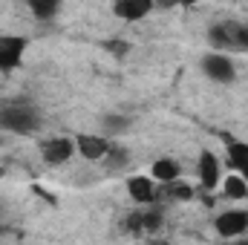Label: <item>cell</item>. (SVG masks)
Instances as JSON below:
<instances>
[{
  "mask_svg": "<svg viewBox=\"0 0 248 245\" xmlns=\"http://www.w3.org/2000/svg\"><path fill=\"white\" fill-rule=\"evenodd\" d=\"M41 124H44V119H41L38 107L26 98L0 104V130H9L15 136H35L41 130Z\"/></svg>",
  "mask_w": 248,
  "mask_h": 245,
  "instance_id": "6da1fadb",
  "label": "cell"
},
{
  "mask_svg": "<svg viewBox=\"0 0 248 245\" xmlns=\"http://www.w3.org/2000/svg\"><path fill=\"white\" fill-rule=\"evenodd\" d=\"M208 41L217 52H248V23L222 20L208 29Z\"/></svg>",
  "mask_w": 248,
  "mask_h": 245,
  "instance_id": "7a4b0ae2",
  "label": "cell"
},
{
  "mask_svg": "<svg viewBox=\"0 0 248 245\" xmlns=\"http://www.w3.org/2000/svg\"><path fill=\"white\" fill-rule=\"evenodd\" d=\"M202 72L217 84H231L237 78V66L228 58V52H217V49L202 58Z\"/></svg>",
  "mask_w": 248,
  "mask_h": 245,
  "instance_id": "3957f363",
  "label": "cell"
},
{
  "mask_svg": "<svg viewBox=\"0 0 248 245\" xmlns=\"http://www.w3.org/2000/svg\"><path fill=\"white\" fill-rule=\"evenodd\" d=\"M110 136L104 133H78L75 136V153L87 162H101L110 150Z\"/></svg>",
  "mask_w": 248,
  "mask_h": 245,
  "instance_id": "277c9868",
  "label": "cell"
},
{
  "mask_svg": "<svg viewBox=\"0 0 248 245\" xmlns=\"http://www.w3.org/2000/svg\"><path fill=\"white\" fill-rule=\"evenodd\" d=\"M72 156H75V138L55 136V138L41 141V159H44L49 168H61V165H66Z\"/></svg>",
  "mask_w": 248,
  "mask_h": 245,
  "instance_id": "5b68a950",
  "label": "cell"
},
{
  "mask_svg": "<svg viewBox=\"0 0 248 245\" xmlns=\"http://www.w3.org/2000/svg\"><path fill=\"white\" fill-rule=\"evenodd\" d=\"M196 176H199L202 190H217V187H219V182H222V165H219V159H217L214 150H202V153H199Z\"/></svg>",
  "mask_w": 248,
  "mask_h": 245,
  "instance_id": "8992f818",
  "label": "cell"
},
{
  "mask_svg": "<svg viewBox=\"0 0 248 245\" xmlns=\"http://www.w3.org/2000/svg\"><path fill=\"white\" fill-rule=\"evenodd\" d=\"M214 225H217V234L225 237V240H231V237H243V234L248 231V211L246 208L222 211V214L214 219Z\"/></svg>",
  "mask_w": 248,
  "mask_h": 245,
  "instance_id": "52a82bcc",
  "label": "cell"
},
{
  "mask_svg": "<svg viewBox=\"0 0 248 245\" xmlns=\"http://www.w3.org/2000/svg\"><path fill=\"white\" fill-rule=\"evenodd\" d=\"M26 38H17V35H0V72H9V69H17L23 55H26Z\"/></svg>",
  "mask_w": 248,
  "mask_h": 245,
  "instance_id": "ba28073f",
  "label": "cell"
},
{
  "mask_svg": "<svg viewBox=\"0 0 248 245\" xmlns=\"http://www.w3.org/2000/svg\"><path fill=\"white\" fill-rule=\"evenodd\" d=\"M127 193H130V199L139 202V205H153L156 196H159L156 179H153V176H130V179H127Z\"/></svg>",
  "mask_w": 248,
  "mask_h": 245,
  "instance_id": "9c48e42d",
  "label": "cell"
},
{
  "mask_svg": "<svg viewBox=\"0 0 248 245\" xmlns=\"http://www.w3.org/2000/svg\"><path fill=\"white\" fill-rule=\"evenodd\" d=\"M150 9H153V0H116V6H113L116 17H122L127 23H136V20L147 17Z\"/></svg>",
  "mask_w": 248,
  "mask_h": 245,
  "instance_id": "30bf717a",
  "label": "cell"
},
{
  "mask_svg": "<svg viewBox=\"0 0 248 245\" xmlns=\"http://www.w3.org/2000/svg\"><path fill=\"white\" fill-rule=\"evenodd\" d=\"M225 138V153H228V165L231 170L243 173L248 168V141H240V138H231V136H222Z\"/></svg>",
  "mask_w": 248,
  "mask_h": 245,
  "instance_id": "8fae6325",
  "label": "cell"
},
{
  "mask_svg": "<svg viewBox=\"0 0 248 245\" xmlns=\"http://www.w3.org/2000/svg\"><path fill=\"white\" fill-rule=\"evenodd\" d=\"M150 176H153L159 184L173 182V179H179V176H182V165H179L176 159H170V156H162V159H156V162H153Z\"/></svg>",
  "mask_w": 248,
  "mask_h": 245,
  "instance_id": "7c38bea8",
  "label": "cell"
},
{
  "mask_svg": "<svg viewBox=\"0 0 248 245\" xmlns=\"http://www.w3.org/2000/svg\"><path fill=\"white\" fill-rule=\"evenodd\" d=\"M222 193L228 196V199H248V182L243 173H237L234 170V176H222Z\"/></svg>",
  "mask_w": 248,
  "mask_h": 245,
  "instance_id": "4fadbf2b",
  "label": "cell"
},
{
  "mask_svg": "<svg viewBox=\"0 0 248 245\" xmlns=\"http://www.w3.org/2000/svg\"><path fill=\"white\" fill-rule=\"evenodd\" d=\"M127 127H130V116H124V113H104L101 116L104 136H122V133H127Z\"/></svg>",
  "mask_w": 248,
  "mask_h": 245,
  "instance_id": "5bb4252c",
  "label": "cell"
},
{
  "mask_svg": "<svg viewBox=\"0 0 248 245\" xmlns=\"http://www.w3.org/2000/svg\"><path fill=\"white\" fill-rule=\"evenodd\" d=\"M159 193H162L165 199H173V202H187V199H193V187L182 182V176L173 179V182H165Z\"/></svg>",
  "mask_w": 248,
  "mask_h": 245,
  "instance_id": "9a60e30c",
  "label": "cell"
},
{
  "mask_svg": "<svg viewBox=\"0 0 248 245\" xmlns=\"http://www.w3.org/2000/svg\"><path fill=\"white\" fill-rule=\"evenodd\" d=\"M26 3H29L35 20H52L63 6V0H26Z\"/></svg>",
  "mask_w": 248,
  "mask_h": 245,
  "instance_id": "2e32d148",
  "label": "cell"
},
{
  "mask_svg": "<svg viewBox=\"0 0 248 245\" xmlns=\"http://www.w3.org/2000/svg\"><path fill=\"white\" fill-rule=\"evenodd\" d=\"M136 216H139V225H141V231H144V234H153V231H159V228H162V219H165L159 208H147V211H139Z\"/></svg>",
  "mask_w": 248,
  "mask_h": 245,
  "instance_id": "e0dca14e",
  "label": "cell"
},
{
  "mask_svg": "<svg viewBox=\"0 0 248 245\" xmlns=\"http://www.w3.org/2000/svg\"><path fill=\"white\" fill-rule=\"evenodd\" d=\"M110 170H122L127 168V162H130V156H127V147H119V144H110V150H107V156L101 159Z\"/></svg>",
  "mask_w": 248,
  "mask_h": 245,
  "instance_id": "ac0fdd59",
  "label": "cell"
},
{
  "mask_svg": "<svg viewBox=\"0 0 248 245\" xmlns=\"http://www.w3.org/2000/svg\"><path fill=\"white\" fill-rule=\"evenodd\" d=\"M104 46H107L110 52H116V55H122V58L127 55V52H130V44H124V41H107Z\"/></svg>",
  "mask_w": 248,
  "mask_h": 245,
  "instance_id": "d6986e66",
  "label": "cell"
},
{
  "mask_svg": "<svg viewBox=\"0 0 248 245\" xmlns=\"http://www.w3.org/2000/svg\"><path fill=\"white\" fill-rule=\"evenodd\" d=\"M196 0H159V6H193Z\"/></svg>",
  "mask_w": 248,
  "mask_h": 245,
  "instance_id": "ffe728a7",
  "label": "cell"
},
{
  "mask_svg": "<svg viewBox=\"0 0 248 245\" xmlns=\"http://www.w3.org/2000/svg\"><path fill=\"white\" fill-rule=\"evenodd\" d=\"M243 176H246V182H248V168H246V170H243Z\"/></svg>",
  "mask_w": 248,
  "mask_h": 245,
  "instance_id": "44dd1931",
  "label": "cell"
},
{
  "mask_svg": "<svg viewBox=\"0 0 248 245\" xmlns=\"http://www.w3.org/2000/svg\"><path fill=\"white\" fill-rule=\"evenodd\" d=\"M0 144H3V136H0Z\"/></svg>",
  "mask_w": 248,
  "mask_h": 245,
  "instance_id": "7402d4cb",
  "label": "cell"
}]
</instances>
